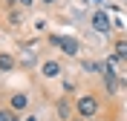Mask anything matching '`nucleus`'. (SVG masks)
Listing matches in <instances>:
<instances>
[{
    "label": "nucleus",
    "mask_w": 127,
    "mask_h": 121,
    "mask_svg": "<svg viewBox=\"0 0 127 121\" xmlns=\"http://www.w3.org/2000/svg\"><path fill=\"white\" fill-rule=\"evenodd\" d=\"M75 113H78L81 118H93V115L98 113V101H95L93 95H81L78 104H75Z\"/></svg>",
    "instance_id": "nucleus-1"
},
{
    "label": "nucleus",
    "mask_w": 127,
    "mask_h": 121,
    "mask_svg": "<svg viewBox=\"0 0 127 121\" xmlns=\"http://www.w3.org/2000/svg\"><path fill=\"white\" fill-rule=\"evenodd\" d=\"M52 43H55V46L58 49H61V52H64V55H72V58H75V55H78V40H75V38H52Z\"/></svg>",
    "instance_id": "nucleus-2"
},
{
    "label": "nucleus",
    "mask_w": 127,
    "mask_h": 121,
    "mask_svg": "<svg viewBox=\"0 0 127 121\" xmlns=\"http://www.w3.org/2000/svg\"><path fill=\"white\" fill-rule=\"evenodd\" d=\"M93 29H95V32H101V35H107V32L113 29V20L104 15V12H95V15H93Z\"/></svg>",
    "instance_id": "nucleus-3"
},
{
    "label": "nucleus",
    "mask_w": 127,
    "mask_h": 121,
    "mask_svg": "<svg viewBox=\"0 0 127 121\" xmlns=\"http://www.w3.org/2000/svg\"><path fill=\"white\" fill-rule=\"evenodd\" d=\"M26 107H29V98H26L23 92H15V95L9 98V110H12V113H23Z\"/></svg>",
    "instance_id": "nucleus-4"
},
{
    "label": "nucleus",
    "mask_w": 127,
    "mask_h": 121,
    "mask_svg": "<svg viewBox=\"0 0 127 121\" xmlns=\"http://www.w3.org/2000/svg\"><path fill=\"white\" fill-rule=\"evenodd\" d=\"M40 75H43V78H58V75H61V64H58V61H43Z\"/></svg>",
    "instance_id": "nucleus-5"
},
{
    "label": "nucleus",
    "mask_w": 127,
    "mask_h": 121,
    "mask_svg": "<svg viewBox=\"0 0 127 121\" xmlns=\"http://www.w3.org/2000/svg\"><path fill=\"white\" fill-rule=\"evenodd\" d=\"M55 110H58V118H64V121H69V115H72V104L66 101V98H61L55 104Z\"/></svg>",
    "instance_id": "nucleus-6"
},
{
    "label": "nucleus",
    "mask_w": 127,
    "mask_h": 121,
    "mask_svg": "<svg viewBox=\"0 0 127 121\" xmlns=\"http://www.w3.org/2000/svg\"><path fill=\"white\" fill-rule=\"evenodd\" d=\"M0 69H3V72L15 69V58H12V55H0Z\"/></svg>",
    "instance_id": "nucleus-7"
},
{
    "label": "nucleus",
    "mask_w": 127,
    "mask_h": 121,
    "mask_svg": "<svg viewBox=\"0 0 127 121\" xmlns=\"http://www.w3.org/2000/svg\"><path fill=\"white\" fill-rule=\"evenodd\" d=\"M116 55H119L121 61H127V40H119V43H116Z\"/></svg>",
    "instance_id": "nucleus-8"
},
{
    "label": "nucleus",
    "mask_w": 127,
    "mask_h": 121,
    "mask_svg": "<svg viewBox=\"0 0 127 121\" xmlns=\"http://www.w3.org/2000/svg\"><path fill=\"white\" fill-rule=\"evenodd\" d=\"M0 121H17L12 110H0Z\"/></svg>",
    "instance_id": "nucleus-9"
},
{
    "label": "nucleus",
    "mask_w": 127,
    "mask_h": 121,
    "mask_svg": "<svg viewBox=\"0 0 127 121\" xmlns=\"http://www.w3.org/2000/svg\"><path fill=\"white\" fill-rule=\"evenodd\" d=\"M17 3H20V6H32V0H17Z\"/></svg>",
    "instance_id": "nucleus-10"
},
{
    "label": "nucleus",
    "mask_w": 127,
    "mask_h": 121,
    "mask_svg": "<svg viewBox=\"0 0 127 121\" xmlns=\"http://www.w3.org/2000/svg\"><path fill=\"white\" fill-rule=\"evenodd\" d=\"M40 3H55V0H40Z\"/></svg>",
    "instance_id": "nucleus-11"
},
{
    "label": "nucleus",
    "mask_w": 127,
    "mask_h": 121,
    "mask_svg": "<svg viewBox=\"0 0 127 121\" xmlns=\"http://www.w3.org/2000/svg\"><path fill=\"white\" fill-rule=\"evenodd\" d=\"M75 121H78V118H75Z\"/></svg>",
    "instance_id": "nucleus-12"
}]
</instances>
